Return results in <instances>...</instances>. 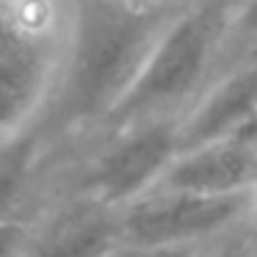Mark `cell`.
<instances>
[{
    "instance_id": "9c48e42d",
    "label": "cell",
    "mask_w": 257,
    "mask_h": 257,
    "mask_svg": "<svg viewBox=\"0 0 257 257\" xmlns=\"http://www.w3.org/2000/svg\"><path fill=\"white\" fill-rule=\"evenodd\" d=\"M42 130V122H31L0 139V216H12L39 163Z\"/></svg>"
},
{
    "instance_id": "7c38bea8",
    "label": "cell",
    "mask_w": 257,
    "mask_h": 257,
    "mask_svg": "<svg viewBox=\"0 0 257 257\" xmlns=\"http://www.w3.org/2000/svg\"><path fill=\"white\" fill-rule=\"evenodd\" d=\"M229 34H240L257 39V0H238L229 23Z\"/></svg>"
},
{
    "instance_id": "5b68a950",
    "label": "cell",
    "mask_w": 257,
    "mask_h": 257,
    "mask_svg": "<svg viewBox=\"0 0 257 257\" xmlns=\"http://www.w3.org/2000/svg\"><path fill=\"white\" fill-rule=\"evenodd\" d=\"M254 207L251 194H196L155 188L122 207L124 243H194L229 229Z\"/></svg>"
},
{
    "instance_id": "ba28073f",
    "label": "cell",
    "mask_w": 257,
    "mask_h": 257,
    "mask_svg": "<svg viewBox=\"0 0 257 257\" xmlns=\"http://www.w3.org/2000/svg\"><path fill=\"white\" fill-rule=\"evenodd\" d=\"M257 127V61L218 78L180 116V150Z\"/></svg>"
},
{
    "instance_id": "8992f818",
    "label": "cell",
    "mask_w": 257,
    "mask_h": 257,
    "mask_svg": "<svg viewBox=\"0 0 257 257\" xmlns=\"http://www.w3.org/2000/svg\"><path fill=\"white\" fill-rule=\"evenodd\" d=\"M158 188L196 194H251L257 188V127L180 150Z\"/></svg>"
},
{
    "instance_id": "7a4b0ae2",
    "label": "cell",
    "mask_w": 257,
    "mask_h": 257,
    "mask_svg": "<svg viewBox=\"0 0 257 257\" xmlns=\"http://www.w3.org/2000/svg\"><path fill=\"white\" fill-rule=\"evenodd\" d=\"M235 3L238 0H196L180 9L105 122L116 130L147 116H163L188 100L229 34Z\"/></svg>"
},
{
    "instance_id": "4fadbf2b",
    "label": "cell",
    "mask_w": 257,
    "mask_h": 257,
    "mask_svg": "<svg viewBox=\"0 0 257 257\" xmlns=\"http://www.w3.org/2000/svg\"><path fill=\"white\" fill-rule=\"evenodd\" d=\"M196 257H246V249L243 243H238V240H229V243L218 246V249H199V254Z\"/></svg>"
},
{
    "instance_id": "3957f363",
    "label": "cell",
    "mask_w": 257,
    "mask_h": 257,
    "mask_svg": "<svg viewBox=\"0 0 257 257\" xmlns=\"http://www.w3.org/2000/svg\"><path fill=\"white\" fill-rule=\"evenodd\" d=\"M67 12L56 0H0V139L36 122L58 80Z\"/></svg>"
},
{
    "instance_id": "8fae6325",
    "label": "cell",
    "mask_w": 257,
    "mask_h": 257,
    "mask_svg": "<svg viewBox=\"0 0 257 257\" xmlns=\"http://www.w3.org/2000/svg\"><path fill=\"white\" fill-rule=\"evenodd\" d=\"M194 243H122L111 257H196Z\"/></svg>"
},
{
    "instance_id": "52a82bcc",
    "label": "cell",
    "mask_w": 257,
    "mask_h": 257,
    "mask_svg": "<svg viewBox=\"0 0 257 257\" xmlns=\"http://www.w3.org/2000/svg\"><path fill=\"white\" fill-rule=\"evenodd\" d=\"M122 243V207L80 191L31 232L28 257H111Z\"/></svg>"
},
{
    "instance_id": "6da1fadb",
    "label": "cell",
    "mask_w": 257,
    "mask_h": 257,
    "mask_svg": "<svg viewBox=\"0 0 257 257\" xmlns=\"http://www.w3.org/2000/svg\"><path fill=\"white\" fill-rule=\"evenodd\" d=\"M180 9L177 0H69L61 69L47 102L53 122H105Z\"/></svg>"
},
{
    "instance_id": "277c9868",
    "label": "cell",
    "mask_w": 257,
    "mask_h": 257,
    "mask_svg": "<svg viewBox=\"0 0 257 257\" xmlns=\"http://www.w3.org/2000/svg\"><path fill=\"white\" fill-rule=\"evenodd\" d=\"M177 122L163 113L116 127L113 141L89 166L80 191L113 207H127L158 188L180 152Z\"/></svg>"
},
{
    "instance_id": "30bf717a",
    "label": "cell",
    "mask_w": 257,
    "mask_h": 257,
    "mask_svg": "<svg viewBox=\"0 0 257 257\" xmlns=\"http://www.w3.org/2000/svg\"><path fill=\"white\" fill-rule=\"evenodd\" d=\"M31 229L14 216H0V257H28Z\"/></svg>"
}]
</instances>
